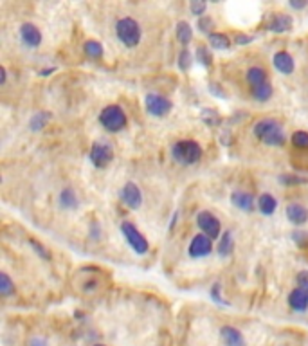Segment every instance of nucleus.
Segmentation results:
<instances>
[{
    "instance_id": "nucleus-35",
    "label": "nucleus",
    "mask_w": 308,
    "mask_h": 346,
    "mask_svg": "<svg viewBox=\"0 0 308 346\" xmlns=\"http://www.w3.org/2000/svg\"><path fill=\"white\" fill-rule=\"evenodd\" d=\"M205 7H207V4L205 2H191L190 4V9H191V13L195 14V16H199V18H202L204 16V11H205Z\"/></svg>"
},
{
    "instance_id": "nucleus-4",
    "label": "nucleus",
    "mask_w": 308,
    "mask_h": 346,
    "mask_svg": "<svg viewBox=\"0 0 308 346\" xmlns=\"http://www.w3.org/2000/svg\"><path fill=\"white\" fill-rule=\"evenodd\" d=\"M100 123L106 132H121L126 126V114L119 105H108L101 110Z\"/></svg>"
},
{
    "instance_id": "nucleus-14",
    "label": "nucleus",
    "mask_w": 308,
    "mask_h": 346,
    "mask_svg": "<svg viewBox=\"0 0 308 346\" xmlns=\"http://www.w3.org/2000/svg\"><path fill=\"white\" fill-rule=\"evenodd\" d=\"M220 339H222L223 346H247L242 332L234 327H229V325L220 328Z\"/></svg>"
},
{
    "instance_id": "nucleus-30",
    "label": "nucleus",
    "mask_w": 308,
    "mask_h": 346,
    "mask_svg": "<svg viewBox=\"0 0 308 346\" xmlns=\"http://www.w3.org/2000/svg\"><path fill=\"white\" fill-rule=\"evenodd\" d=\"M292 144H294L296 148H305V150H308V133L303 132V130L296 132L294 135H292Z\"/></svg>"
},
{
    "instance_id": "nucleus-13",
    "label": "nucleus",
    "mask_w": 308,
    "mask_h": 346,
    "mask_svg": "<svg viewBox=\"0 0 308 346\" xmlns=\"http://www.w3.org/2000/svg\"><path fill=\"white\" fill-rule=\"evenodd\" d=\"M20 38L27 47H38L42 43V33L34 24H24L20 27Z\"/></svg>"
},
{
    "instance_id": "nucleus-25",
    "label": "nucleus",
    "mask_w": 308,
    "mask_h": 346,
    "mask_svg": "<svg viewBox=\"0 0 308 346\" xmlns=\"http://www.w3.org/2000/svg\"><path fill=\"white\" fill-rule=\"evenodd\" d=\"M83 51H85L87 56L94 58V60L103 56V45L100 42H96V40H87L85 45H83Z\"/></svg>"
},
{
    "instance_id": "nucleus-3",
    "label": "nucleus",
    "mask_w": 308,
    "mask_h": 346,
    "mask_svg": "<svg viewBox=\"0 0 308 346\" xmlns=\"http://www.w3.org/2000/svg\"><path fill=\"white\" fill-rule=\"evenodd\" d=\"M115 34H117V38L121 40V43H123L124 47L133 49L137 47L139 42H141V25L137 24V20L124 16V18L117 20Z\"/></svg>"
},
{
    "instance_id": "nucleus-29",
    "label": "nucleus",
    "mask_w": 308,
    "mask_h": 346,
    "mask_svg": "<svg viewBox=\"0 0 308 346\" xmlns=\"http://www.w3.org/2000/svg\"><path fill=\"white\" fill-rule=\"evenodd\" d=\"M197 60H199L204 67H209L213 63V56H211V52H209V49L205 47V45L197 47Z\"/></svg>"
},
{
    "instance_id": "nucleus-42",
    "label": "nucleus",
    "mask_w": 308,
    "mask_h": 346,
    "mask_svg": "<svg viewBox=\"0 0 308 346\" xmlns=\"http://www.w3.org/2000/svg\"><path fill=\"white\" fill-rule=\"evenodd\" d=\"M96 287H98V281H89V283L83 285V290H85V292H92Z\"/></svg>"
},
{
    "instance_id": "nucleus-32",
    "label": "nucleus",
    "mask_w": 308,
    "mask_h": 346,
    "mask_svg": "<svg viewBox=\"0 0 308 346\" xmlns=\"http://www.w3.org/2000/svg\"><path fill=\"white\" fill-rule=\"evenodd\" d=\"M280 180L285 186H299V184H307V179L305 177H296V175H281Z\"/></svg>"
},
{
    "instance_id": "nucleus-10",
    "label": "nucleus",
    "mask_w": 308,
    "mask_h": 346,
    "mask_svg": "<svg viewBox=\"0 0 308 346\" xmlns=\"http://www.w3.org/2000/svg\"><path fill=\"white\" fill-rule=\"evenodd\" d=\"M121 199L130 209H137L141 208L142 204V195H141V190H139L137 186L133 184V182H126L121 191Z\"/></svg>"
},
{
    "instance_id": "nucleus-11",
    "label": "nucleus",
    "mask_w": 308,
    "mask_h": 346,
    "mask_svg": "<svg viewBox=\"0 0 308 346\" xmlns=\"http://www.w3.org/2000/svg\"><path fill=\"white\" fill-rule=\"evenodd\" d=\"M231 202L236 206L238 209L247 211V213H251L252 209L258 206V200L252 197V193H249V191H240V190L231 193Z\"/></svg>"
},
{
    "instance_id": "nucleus-45",
    "label": "nucleus",
    "mask_w": 308,
    "mask_h": 346,
    "mask_svg": "<svg viewBox=\"0 0 308 346\" xmlns=\"http://www.w3.org/2000/svg\"><path fill=\"white\" fill-rule=\"evenodd\" d=\"M92 346H104V345H92Z\"/></svg>"
},
{
    "instance_id": "nucleus-21",
    "label": "nucleus",
    "mask_w": 308,
    "mask_h": 346,
    "mask_svg": "<svg viewBox=\"0 0 308 346\" xmlns=\"http://www.w3.org/2000/svg\"><path fill=\"white\" fill-rule=\"evenodd\" d=\"M251 94L252 98L256 101H267L272 98V85H270L269 81L267 83H263V85H258V87H251Z\"/></svg>"
},
{
    "instance_id": "nucleus-44",
    "label": "nucleus",
    "mask_w": 308,
    "mask_h": 346,
    "mask_svg": "<svg viewBox=\"0 0 308 346\" xmlns=\"http://www.w3.org/2000/svg\"><path fill=\"white\" fill-rule=\"evenodd\" d=\"M51 72H52V69H45V71H42L40 74H42V76H47V74H51Z\"/></svg>"
},
{
    "instance_id": "nucleus-22",
    "label": "nucleus",
    "mask_w": 308,
    "mask_h": 346,
    "mask_svg": "<svg viewBox=\"0 0 308 346\" xmlns=\"http://www.w3.org/2000/svg\"><path fill=\"white\" fill-rule=\"evenodd\" d=\"M177 38H179V42L182 43V45H188V43L191 42V38H193V29H191V25L188 24V22H179L177 24Z\"/></svg>"
},
{
    "instance_id": "nucleus-33",
    "label": "nucleus",
    "mask_w": 308,
    "mask_h": 346,
    "mask_svg": "<svg viewBox=\"0 0 308 346\" xmlns=\"http://www.w3.org/2000/svg\"><path fill=\"white\" fill-rule=\"evenodd\" d=\"M29 243H31V247H33L34 251L38 252L40 256L43 258V260H47V261L51 260V252H49L47 249H45V247L42 245V243H38L36 240H33V238H29Z\"/></svg>"
},
{
    "instance_id": "nucleus-5",
    "label": "nucleus",
    "mask_w": 308,
    "mask_h": 346,
    "mask_svg": "<svg viewBox=\"0 0 308 346\" xmlns=\"http://www.w3.org/2000/svg\"><path fill=\"white\" fill-rule=\"evenodd\" d=\"M121 231H123V236L126 238V242L128 245L132 247L133 251L137 252V254H146L150 245H148V240L141 234L132 222H123L121 224Z\"/></svg>"
},
{
    "instance_id": "nucleus-36",
    "label": "nucleus",
    "mask_w": 308,
    "mask_h": 346,
    "mask_svg": "<svg viewBox=\"0 0 308 346\" xmlns=\"http://www.w3.org/2000/svg\"><path fill=\"white\" fill-rule=\"evenodd\" d=\"M199 29L202 33H207V36H209V34H211V29H213V20L209 18V16L199 18Z\"/></svg>"
},
{
    "instance_id": "nucleus-16",
    "label": "nucleus",
    "mask_w": 308,
    "mask_h": 346,
    "mask_svg": "<svg viewBox=\"0 0 308 346\" xmlns=\"http://www.w3.org/2000/svg\"><path fill=\"white\" fill-rule=\"evenodd\" d=\"M287 218L294 226H303L308 220V209L301 204H289L287 206Z\"/></svg>"
},
{
    "instance_id": "nucleus-8",
    "label": "nucleus",
    "mask_w": 308,
    "mask_h": 346,
    "mask_svg": "<svg viewBox=\"0 0 308 346\" xmlns=\"http://www.w3.org/2000/svg\"><path fill=\"white\" fill-rule=\"evenodd\" d=\"M197 224H199L200 231L204 232L205 236L211 238V240H213V238H218L220 232H222L220 220L214 217L211 211H200V213L197 215Z\"/></svg>"
},
{
    "instance_id": "nucleus-9",
    "label": "nucleus",
    "mask_w": 308,
    "mask_h": 346,
    "mask_svg": "<svg viewBox=\"0 0 308 346\" xmlns=\"http://www.w3.org/2000/svg\"><path fill=\"white\" fill-rule=\"evenodd\" d=\"M211 251H213V242H211L209 236H205L204 232L195 234L190 243V249H188L191 258H204L207 254H211Z\"/></svg>"
},
{
    "instance_id": "nucleus-41",
    "label": "nucleus",
    "mask_w": 308,
    "mask_h": 346,
    "mask_svg": "<svg viewBox=\"0 0 308 346\" xmlns=\"http://www.w3.org/2000/svg\"><path fill=\"white\" fill-rule=\"evenodd\" d=\"M29 346H47V343L43 341V339H40V337H34V339L29 341Z\"/></svg>"
},
{
    "instance_id": "nucleus-23",
    "label": "nucleus",
    "mask_w": 308,
    "mask_h": 346,
    "mask_svg": "<svg viewBox=\"0 0 308 346\" xmlns=\"http://www.w3.org/2000/svg\"><path fill=\"white\" fill-rule=\"evenodd\" d=\"M232 236H231V232L229 231H225L220 236V242H218V245H216V251H218V254L222 258H225V256H229L232 252Z\"/></svg>"
},
{
    "instance_id": "nucleus-20",
    "label": "nucleus",
    "mask_w": 308,
    "mask_h": 346,
    "mask_svg": "<svg viewBox=\"0 0 308 346\" xmlns=\"http://www.w3.org/2000/svg\"><path fill=\"white\" fill-rule=\"evenodd\" d=\"M58 202L63 209H76L78 208V199L76 193L71 190V188H65V190L60 191V197H58Z\"/></svg>"
},
{
    "instance_id": "nucleus-43",
    "label": "nucleus",
    "mask_w": 308,
    "mask_h": 346,
    "mask_svg": "<svg viewBox=\"0 0 308 346\" xmlns=\"http://www.w3.org/2000/svg\"><path fill=\"white\" fill-rule=\"evenodd\" d=\"M5 80H7V72H5V69L2 67V69H0V83L5 85Z\"/></svg>"
},
{
    "instance_id": "nucleus-26",
    "label": "nucleus",
    "mask_w": 308,
    "mask_h": 346,
    "mask_svg": "<svg viewBox=\"0 0 308 346\" xmlns=\"http://www.w3.org/2000/svg\"><path fill=\"white\" fill-rule=\"evenodd\" d=\"M49 117H51V114L49 112H40V114H34L33 117H31V121H29V128L33 130V132H38V130H42L45 124H47Z\"/></svg>"
},
{
    "instance_id": "nucleus-18",
    "label": "nucleus",
    "mask_w": 308,
    "mask_h": 346,
    "mask_svg": "<svg viewBox=\"0 0 308 346\" xmlns=\"http://www.w3.org/2000/svg\"><path fill=\"white\" fill-rule=\"evenodd\" d=\"M276 208H278V200H276L272 195L270 193L260 195V199H258V209H260V213H263L265 217H270V215H274Z\"/></svg>"
},
{
    "instance_id": "nucleus-37",
    "label": "nucleus",
    "mask_w": 308,
    "mask_h": 346,
    "mask_svg": "<svg viewBox=\"0 0 308 346\" xmlns=\"http://www.w3.org/2000/svg\"><path fill=\"white\" fill-rule=\"evenodd\" d=\"M298 287L308 294V270H303L298 274Z\"/></svg>"
},
{
    "instance_id": "nucleus-19",
    "label": "nucleus",
    "mask_w": 308,
    "mask_h": 346,
    "mask_svg": "<svg viewBox=\"0 0 308 346\" xmlns=\"http://www.w3.org/2000/svg\"><path fill=\"white\" fill-rule=\"evenodd\" d=\"M247 81H249V85L251 87H258V85L267 83L265 69H261V67H251V69L247 71Z\"/></svg>"
},
{
    "instance_id": "nucleus-34",
    "label": "nucleus",
    "mask_w": 308,
    "mask_h": 346,
    "mask_svg": "<svg viewBox=\"0 0 308 346\" xmlns=\"http://www.w3.org/2000/svg\"><path fill=\"white\" fill-rule=\"evenodd\" d=\"M292 240L299 247H308V231H294L292 232Z\"/></svg>"
},
{
    "instance_id": "nucleus-12",
    "label": "nucleus",
    "mask_w": 308,
    "mask_h": 346,
    "mask_svg": "<svg viewBox=\"0 0 308 346\" xmlns=\"http://www.w3.org/2000/svg\"><path fill=\"white\" fill-rule=\"evenodd\" d=\"M272 65H274L276 71L281 72V74H285V76L292 74V72H294V69H296L294 58L290 56L287 51L276 52L274 58H272Z\"/></svg>"
},
{
    "instance_id": "nucleus-17",
    "label": "nucleus",
    "mask_w": 308,
    "mask_h": 346,
    "mask_svg": "<svg viewBox=\"0 0 308 346\" xmlns=\"http://www.w3.org/2000/svg\"><path fill=\"white\" fill-rule=\"evenodd\" d=\"M292 24H294L292 16H289V14H276V16L270 18L269 29L272 33H285V31L292 29Z\"/></svg>"
},
{
    "instance_id": "nucleus-28",
    "label": "nucleus",
    "mask_w": 308,
    "mask_h": 346,
    "mask_svg": "<svg viewBox=\"0 0 308 346\" xmlns=\"http://www.w3.org/2000/svg\"><path fill=\"white\" fill-rule=\"evenodd\" d=\"M14 290V283L11 281V278L5 272L0 274V294L2 296H11Z\"/></svg>"
},
{
    "instance_id": "nucleus-24",
    "label": "nucleus",
    "mask_w": 308,
    "mask_h": 346,
    "mask_svg": "<svg viewBox=\"0 0 308 346\" xmlns=\"http://www.w3.org/2000/svg\"><path fill=\"white\" fill-rule=\"evenodd\" d=\"M207 38H209V43H211V47L213 49H229L231 47V40L222 33H211Z\"/></svg>"
},
{
    "instance_id": "nucleus-40",
    "label": "nucleus",
    "mask_w": 308,
    "mask_h": 346,
    "mask_svg": "<svg viewBox=\"0 0 308 346\" xmlns=\"http://www.w3.org/2000/svg\"><path fill=\"white\" fill-rule=\"evenodd\" d=\"M289 4H290V7H294V9H303V7L308 5V2H296V0H290Z\"/></svg>"
},
{
    "instance_id": "nucleus-7",
    "label": "nucleus",
    "mask_w": 308,
    "mask_h": 346,
    "mask_svg": "<svg viewBox=\"0 0 308 346\" xmlns=\"http://www.w3.org/2000/svg\"><path fill=\"white\" fill-rule=\"evenodd\" d=\"M144 105H146L148 112L152 115H155V117H164V115L170 114L171 109H173L171 101L161 94H148L146 98H144Z\"/></svg>"
},
{
    "instance_id": "nucleus-1",
    "label": "nucleus",
    "mask_w": 308,
    "mask_h": 346,
    "mask_svg": "<svg viewBox=\"0 0 308 346\" xmlns=\"http://www.w3.org/2000/svg\"><path fill=\"white\" fill-rule=\"evenodd\" d=\"M254 135L267 146H283L287 141L283 126L276 119H260L254 124Z\"/></svg>"
},
{
    "instance_id": "nucleus-15",
    "label": "nucleus",
    "mask_w": 308,
    "mask_h": 346,
    "mask_svg": "<svg viewBox=\"0 0 308 346\" xmlns=\"http://www.w3.org/2000/svg\"><path fill=\"white\" fill-rule=\"evenodd\" d=\"M289 305L296 312H305V310H308V294L298 287L289 294Z\"/></svg>"
},
{
    "instance_id": "nucleus-2",
    "label": "nucleus",
    "mask_w": 308,
    "mask_h": 346,
    "mask_svg": "<svg viewBox=\"0 0 308 346\" xmlns=\"http://www.w3.org/2000/svg\"><path fill=\"white\" fill-rule=\"evenodd\" d=\"M171 157L177 164L191 166L202 159V148L197 141H179L171 146Z\"/></svg>"
},
{
    "instance_id": "nucleus-38",
    "label": "nucleus",
    "mask_w": 308,
    "mask_h": 346,
    "mask_svg": "<svg viewBox=\"0 0 308 346\" xmlns=\"http://www.w3.org/2000/svg\"><path fill=\"white\" fill-rule=\"evenodd\" d=\"M251 42H252V36H249V34H236L234 36V43H238V45H247V43Z\"/></svg>"
},
{
    "instance_id": "nucleus-31",
    "label": "nucleus",
    "mask_w": 308,
    "mask_h": 346,
    "mask_svg": "<svg viewBox=\"0 0 308 346\" xmlns=\"http://www.w3.org/2000/svg\"><path fill=\"white\" fill-rule=\"evenodd\" d=\"M179 67H180V71H190V67H191V54L188 49H184V51H180L179 54Z\"/></svg>"
},
{
    "instance_id": "nucleus-6",
    "label": "nucleus",
    "mask_w": 308,
    "mask_h": 346,
    "mask_svg": "<svg viewBox=\"0 0 308 346\" xmlns=\"http://www.w3.org/2000/svg\"><path fill=\"white\" fill-rule=\"evenodd\" d=\"M90 162L96 168H106L114 159V150L106 142H94L90 148Z\"/></svg>"
},
{
    "instance_id": "nucleus-39",
    "label": "nucleus",
    "mask_w": 308,
    "mask_h": 346,
    "mask_svg": "<svg viewBox=\"0 0 308 346\" xmlns=\"http://www.w3.org/2000/svg\"><path fill=\"white\" fill-rule=\"evenodd\" d=\"M211 296H213V299H216V301H220V303L225 305V301H223L222 296H220V285H213V290H211Z\"/></svg>"
},
{
    "instance_id": "nucleus-27",
    "label": "nucleus",
    "mask_w": 308,
    "mask_h": 346,
    "mask_svg": "<svg viewBox=\"0 0 308 346\" xmlns=\"http://www.w3.org/2000/svg\"><path fill=\"white\" fill-rule=\"evenodd\" d=\"M200 115H202V119H204L209 126H216V124L222 123V117H220V114L213 109H204Z\"/></svg>"
}]
</instances>
